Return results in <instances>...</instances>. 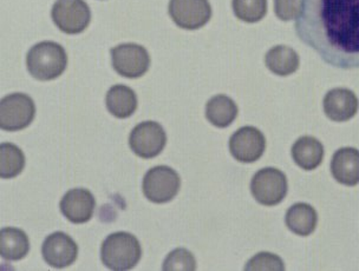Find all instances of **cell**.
I'll return each mask as SVG.
<instances>
[{
  "instance_id": "6",
  "label": "cell",
  "mask_w": 359,
  "mask_h": 271,
  "mask_svg": "<svg viewBox=\"0 0 359 271\" xmlns=\"http://www.w3.org/2000/svg\"><path fill=\"white\" fill-rule=\"evenodd\" d=\"M36 116V105L25 93H12L0 102V127L5 131L22 130Z\"/></svg>"
},
{
  "instance_id": "17",
  "label": "cell",
  "mask_w": 359,
  "mask_h": 271,
  "mask_svg": "<svg viewBox=\"0 0 359 271\" xmlns=\"http://www.w3.org/2000/svg\"><path fill=\"white\" fill-rule=\"evenodd\" d=\"M285 223L293 234L307 237L317 228L318 214L312 205L307 203H296L286 212Z\"/></svg>"
},
{
  "instance_id": "21",
  "label": "cell",
  "mask_w": 359,
  "mask_h": 271,
  "mask_svg": "<svg viewBox=\"0 0 359 271\" xmlns=\"http://www.w3.org/2000/svg\"><path fill=\"white\" fill-rule=\"evenodd\" d=\"M107 108L117 118H128L137 109V97L128 86L114 85L107 93Z\"/></svg>"
},
{
  "instance_id": "5",
  "label": "cell",
  "mask_w": 359,
  "mask_h": 271,
  "mask_svg": "<svg viewBox=\"0 0 359 271\" xmlns=\"http://www.w3.org/2000/svg\"><path fill=\"white\" fill-rule=\"evenodd\" d=\"M287 190L286 175L276 167L262 169L252 179V195L255 201L266 207H274L284 201Z\"/></svg>"
},
{
  "instance_id": "24",
  "label": "cell",
  "mask_w": 359,
  "mask_h": 271,
  "mask_svg": "<svg viewBox=\"0 0 359 271\" xmlns=\"http://www.w3.org/2000/svg\"><path fill=\"white\" fill-rule=\"evenodd\" d=\"M195 269H196V260L194 255L184 248L172 250L163 262V270L194 271Z\"/></svg>"
},
{
  "instance_id": "7",
  "label": "cell",
  "mask_w": 359,
  "mask_h": 271,
  "mask_svg": "<svg viewBox=\"0 0 359 271\" xmlns=\"http://www.w3.org/2000/svg\"><path fill=\"white\" fill-rule=\"evenodd\" d=\"M51 17L64 34H79L89 27L91 11L84 0H57Z\"/></svg>"
},
{
  "instance_id": "2",
  "label": "cell",
  "mask_w": 359,
  "mask_h": 271,
  "mask_svg": "<svg viewBox=\"0 0 359 271\" xmlns=\"http://www.w3.org/2000/svg\"><path fill=\"white\" fill-rule=\"evenodd\" d=\"M65 50L55 41H41L31 48L27 56V70L38 81H53L63 75L67 69Z\"/></svg>"
},
{
  "instance_id": "4",
  "label": "cell",
  "mask_w": 359,
  "mask_h": 271,
  "mask_svg": "<svg viewBox=\"0 0 359 271\" xmlns=\"http://www.w3.org/2000/svg\"><path fill=\"white\" fill-rule=\"evenodd\" d=\"M181 179L177 172L167 165H158L147 172L143 179L144 196L153 203L163 204L172 201L179 193Z\"/></svg>"
},
{
  "instance_id": "26",
  "label": "cell",
  "mask_w": 359,
  "mask_h": 271,
  "mask_svg": "<svg viewBox=\"0 0 359 271\" xmlns=\"http://www.w3.org/2000/svg\"><path fill=\"white\" fill-rule=\"evenodd\" d=\"M302 0H274V12L283 22L296 19Z\"/></svg>"
},
{
  "instance_id": "3",
  "label": "cell",
  "mask_w": 359,
  "mask_h": 271,
  "mask_svg": "<svg viewBox=\"0 0 359 271\" xmlns=\"http://www.w3.org/2000/svg\"><path fill=\"white\" fill-rule=\"evenodd\" d=\"M141 256L142 248L139 239L126 231L109 235L102 244V262L111 270H130L139 263Z\"/></svg>"
},
{
  "instance_id": "11",
  "label": "cell",
  "mask_w": 359,
  "mask_h": 271,
  "mask_svg": "<svg viewBox=\"0 0 359 271\" xmlns=\"http://www.w3.org/2000/svg\"><path fill=\"white\" fill-rule=\"evenodd\" d=\"M266 138L255 127H240L229 139V151L240 163H255L265 153Z\"/></svg>"
},
{
  "instance_id": "20",
  "label": "cell",
  "mask_w": 359,
  "mask_h": 271,
  "mask_svg": "<svg viewBox=\"0 0 359 271\" xmlns=\"http://www.w3.org/2000/svg\"><path fill=\"white\" fill-rule=\"evenodd\" d=\"M238 112L236 102L224 95L214 96L206 104V118L220 129L229 127L238 117Z\"/></svg>"
},
{
  "instance_id": "19",
  "label": "cell",
  "mask_w": 359,
  "mask_h": 271,
  "mask_svg": "<svg viewBox=\"0 0 359 271\" xmlns=\"http://www.w3.org/2000/svg\"><path fill=\"white\" fill-rule=\"evenodd\" d=\"M30 251L27 235L17 228H4L0 231V255L6 260H22Z\"/></svg>"
},
{
  "instance_id": "16",
  "label": "cell",
  "mask_w": 359,
  "mask_h": 271,
  "mask_svg": "<svg viewBox=\"0 0 359 271\" xmlns=\"http://www.w3.org/2000/svg\"><path fill=\"white\" fill-rule=\"evenodd\" d=\"M291 155L298 167L305 171H312L322 164L324 146L317 138L303 136L292 145Z\"/></svg>"
},
{
  "instance_id": "1",
  "label": "cell",
  "mask_w": 359,
  "mask_h": 271,
  "mask_svg": "<svg viewBox=\"0 0 359 271\" xmlns=\"http://www.w3.org/2000/svg\"><path fill=\"white\" fill-rule=\"evenodd\" d=\"M294 27L330 67L359 69V0H302Z\"/></svg>"
},
{
  "instance_id": "9",
  "label": "cell",
  "mask_w": 359,
  "mask_h": 271,
  "mask_svg": "<svg viewBox=\"0 0 359 271\" xmlns=\"http://www.w3.org/2000/svg\"><path fill=\"white\" fill-rule=\"evenodd\" d=\"M167 144V134L156 122H143L134 127L129 136V145L135 155L149 160L158 156Z\"/></svg>"
},
{
  "instance_id": "12",
  "label": "cell",
  "mask_w": 359,
  "mask_h": 271,
  "mask_svg": "<svg viewBox=\"0 0 359 271\" xmlns=\"http://www.w3.org/2000/svg\"><path fill=\"white\" fill-rule=\"evenodd\" d=\"M41 255L46 263L53 267L72 265L79 256V245L69 235L57 231L45 238L41 245Z\"/></svg>"
},
{
  "instance_id": "14",
  "label": "cell",
  "mask_w": 359,
  "mask_h": 271,
  "mask_svg": "<svg viewBox=\"0 0 359 271\" xmlns=\"http://www.w3.org/2000/svg\"><path fill=\"white\" fill-rule=\"evenodd\" d=\"M60 207L62 214L72 223L83 224L93 218L96 201L89 190L72 189L64 195Z\"/></svg>"
},
{
  "instance_id": "23",
  "label": "cell",
  "mask_w": 359,
  "mask_h": 271,
  "mask_svg": "<svg viewBox=\"0 0 359 271\" xmlns=\"http://www.w3.org/2000/svg\"><path fill=\"white\" fill-rule=\"evenodd\" d=\"M233 12L241 22H258L267 13V0H233Z\"/></svg>"
},
{
  "instance_id": "18",
  "label": "cell",
  "mask_w": 359,
  "mask_h": 271,
  "mask_svg": "<svg viewBox=\"0 0 359 271\" xmlns=\"http://www.w3.org/2000/svg\"><path fill=\"white\" fill-rule=\"evenodd\" d=\"M265 64L274 75L287 77L293 75L299 69V55L293 48L285 45H278L266 53Z\"/></svg>"
},
{
  "instance_id": "25",
  "label": "cell",
  "mask_w": 359,
  "mask_h": 271,
  "mask_svg": "<svg viewBox=\"0 0 359 271\" xmlns=\"http://www.w3.org/2000/svg\"><path fill=\"white\" fill-rule=\"evenodd\" d=\"M245 270H271V271H283L285 270L284 260H281L278 255L271 253H259L255 257H252L251 260L247 262L245 265Z\"/></svg>"
},
{
  "instance_id": "15",
  "label": "cell",
  "mask_w": 359,
  "mask_h": 271,
  "mask_svg": "<svg viewBox=\"0 0 359 271\" xmlns=\"http://www.w3.org/2000/svg\"><path fill=\"white\" fill-rule=\"evenodd\" d=\"M331 174L343 186L359 184V150L350 146L337 150L331 160Z\"/></svg>"
},
{
  "instance_id": "10",
  "label": "cell",
  "mask_w": 359,
  "mask_h": 271,
  "mask_svg": "<svg viewBox=\"0 0 359 271\" xmlns=\"http://www.w3.org/2000/svg\"><path fill=\"white\" fill-rule=\"evenodd\" d=\"M169 15L177 27L184 30H198L212 17L208 0H170Z\"/></svg>"
},
{
  "instance_id": "8",
  "label": "cell",
  "mask_w": 359,
  "mask_h": 271,
  "mask_svg": "<svg viewBox=\"0 0 359 271\" xmlns=\"http://www.w3.org/2000/svg\"><path fill=\"white\" fill-rule=\"evenodd\" d=\"M112 67L126 78H140L149 70L150 57L146 48L139 44L127 43L111 48Z\"/></svg>"
},
{
  "instance_id": "13",
  "label": "cell",
  "mask_w": 359,
  "mask_h": 271,
  "mask_svg": "<svg viewBox=\"0 0 359 271\" xmlns=\"http://www.w3.org/2000/svg\"><path fill=\"white\" fill-rule=\"evenodd\" d=\"M323 108L326 117L333 122H348L357 115L359 101L352 90L336 88L326 93Z\"/></svg>"
},
{
  "instance_id": "22",
  "label": "cell",
  "mask_w": 359,
  "mask_h": 271,
  "mask_svg": "<svg viewBox=\"0 0 359 271\" xmlns=\"http://www.w3.org/2000/svg\"><path fill=\"white\" fill-rule=\"evenodd\" d=\"M25 156L18 146L11 143L0 145V177L15 179L24 170Z\"/></svg>"
}]
</instances>
